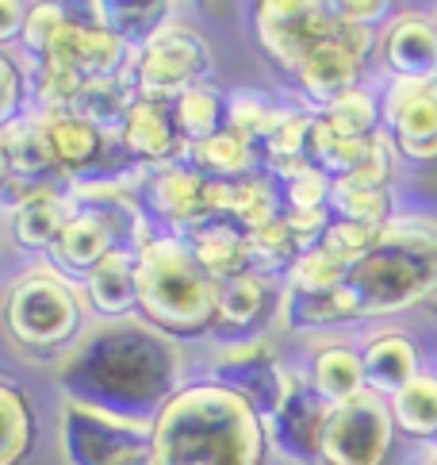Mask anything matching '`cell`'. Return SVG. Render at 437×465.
I'll return each mask as SVG.
<instances>
[{
    "label": "cell",
    "instance_id": "cell-1",
    "mask_svg": "<svg viewBox=\"0 0 437 465\" xmlns=\"http://www.w3.org/2000/svg\"><path fill=\"white\" fill-rule=\"evenodd\" d=\"M58 385L65 401L158 420V411L180 392V354L146 320H112L73 342L58 361Z\"/></svg>",
    "mask_w": 437,
    "mask_h": 465
},
{
    "label": "cell",
    "instance_id": "cell-2",
    "mask_svg": "<svg viewBox=\"0 0 437 465\" xmlns=\"http://www.w3.org/2000/svg\"><path fill=\"white\" fill-rule=\"evenodd\" d=\"M265 420L215 381L184 385L154 420V465H261Z\"/></svg>",
    "mask_w": 437,
    "mask_h": 465
},
{
    "label": "cell",
    "instance_id": "cell-3",
    "mask_svg": "<svg viewBox=\"0 0 437 465\" xmlns=\"http://www.w3.org/2000/svg\"><path fill=\"white\" fill-rule=\"evenodd\" d=\"M357 320H388L437 301V220L395 215L345 277Z\"/></svg>",
    "mask_w": 437,
    "mask_h": 465
},
{
    "label": "cell",
    "instance_id": "cell-4",
    "mask_svg": "<svg viewBox=\"0 0 437 465\" xmlns=\"http://www.w3.org/2000/svg\"><path fill=\"white\" fill-rule=\"evenodd\" d=\"M218 281L196 262L180 235H158L139 251V312L165 339L215 331Z\"/></svg>",
    "mask_w": 437,
    "mask_h": 465
},
{
    "label": "cell",
    "instance_id": "cell-5",
    "mask_svg": "<svg viewBox=\"0 0 437 465\" xmlns=\"http://www.w3.org/2000/svg\"><path fill=\"white\" fill-rule=\"evenodd\" d=\"M62 458L65 465H154V420L65 401Z\"/></svg>",
    "mask_w": 437,
    "mask_h": 465
},
{
    "label": "cell",
    "instance_id": "cell-6",
    "mask_svg": "<svg viewBox=\"0 0 437 465\" xmlns=\"http://www.w3.org/2000/svg\"><path fill=\"white\" fill-rule=\"evenodd\" d=\"M5 323L12 339L35 354L62 351L81 331V301L58 270H35L8 289Z\"/></svg>",
    "mask_w": 437,
    "mask_h": 465
},
{
    "label": "cell",
    "instance_id": "cell-7",
    "mask_svg": "<svg viewBox=\"0 0 437 465\" xmlns=\"http://www.w3.org/2000/svg\"><path fill=\"white\" fill-rule=\"evenodd\" d=\"M211 70V54L204 39L192 27L170 24L161 35L150 39L142 51H131L123 81L150 101H177L189 89L204 85V74Z\"/></svg>",
    "mask_w": 437,
    "mask_h": 465
},
{
    "label": "cell",
    "instance_id": "cell-8",
    "mask_svg": "<svg viewBox=\"0 0 437 465\" xmlns=\"http://www.w3.org/2000/svg\"><path fill=\"white\" fill-rule=\"evenodd\" d=\"M395 446L392 404L376 392H361L353 401L330 408L323 461L326 465H388Z\"/></svg>",
    "mask_w": 437,
    "mask_h": 465
},
{
    "label": "cell",
    "instance_id": "cell-9",
    "mask_svg": "<svg viewBox=\"0 0 437 465\" xmlns=\"http://www.w3.org/2000/svg\"><path fill=\"white\" fill-rule=\"evenodd\" d=\"M254 20L265 54L288 74H296L299 62L323 43L342 35V20L330 5H318V0H265L257 5Z\"/></svg>",
    "mask_w": 437,
    "mask_h": 465
},
{
    "label": "cell",
    "instance_id": "cell-10",
    "mask_svg": "<svg viewBox=\"0 0 437 465\" xmlns=\"http://www.w3.org/2000/svg\"><path fill=\"white\" fill-rule=\"evenodd\" d=\"M211 381L230 392H238L242 401L254 408L261 420L277 411L288 389V370L280 365L277 351L261 339H234L218 346L211 358Z\"/></svg>",
    "mask_w": 437,
    "mask_h": 465
},
{
    "label": "cell",
    "instance_id": "cell-11",
    "mask_svg": "<svg viewBox=\"0 0 437 465\" xmlns=\"http://www.w3.org/2000/svg\"><path fill=\"white\" fill-rule=\"evenodd\" d=\"M330 404L318 396L311 377L288 370V389L277 411L265 420V439L268 446L296 465H315L323 461V435H326Z\"/></svg>",
    "mask_w": 437,
    "mask_h": 465
},
{
    "label": "cell",
    "instance_id": "cell-12",
    "mask_svg": "<svg viewBox=\"0 0 437 465\" xmlns=\"http://www.w3.org/2000/svg\"><path fill=\"white\" fill-rule=\"evenodd\" d=\"M384 135L407 162H437V89L430 81H392L380 96Z\"/></svg>",
    "mask_w": 437,
    "mask_h": 465
},
{
    "label": "cell",
    "instance_id": "cell-13",
    "mask_svg": "<svg viewBox=\"0 0 437 465\" xmlns=\"http://www.w3.org/2000/svg\"><path fill=\"white\" fill-rule=\"evenodd\" d=\"M139 215V220H123V208H89L77 204L73 220L62 227V235L54 242V262L62 270L89 277L100 262H104L112 251H120V235H127L123 227H139L142 212H127Z\"/></svg>",
    "mask_w": 437,
    "mask_h": 465
},
{
    "label": "cell",
    "instance_id": "cell-14",
    "mask_svg": "<svg viewBox=\"0 0 437 465\" xmlns=\"http://www.w3.org/2000/svg\"><path fill=\"white\" fill-rule=\"evenodd\" d=\"M127 58L131 51L115 35H108L100 24L73 20L70 15L39 62H58V65H70L85 81H104V77H120L127 70Z\"/></svg>",
    "mask_w": 437,
    "mask_h": 465
},
{
    "label": "cell",
    "instance_id": "cell-15",
    "mask_svg": "<svg viewBox=\"0 0 437 465\" xmlns=\"http://www.w3.org/2000/svg\"><path fill=\"white\" fill-rule=\"evenodd\" d=\"M204 193H208V177L196 173L192 165H161V170L146 181L150 212L170 227H177L180 235H192V231L211 223Z\"/></svg>",
    "mask_w": 437,
    "mask_h": 465
},
{
    "label": "cell",
    "instance_id": "cell-16",
    "mask_svg": "<svg viewBox=\"0 0 437 465\" xmlns=\"http://www.w3.org/2000/svg\"><path fill=\"white\" fill-rule=\"evenodd\" d=\"M123 151L150 165H177V158L189 162V143L177 127V112L170 101H150L139 96L123 124Z\"/></svg>",
    "mask_w": 437,
    "mask_h": 465
},
{
    "label": "cell",
    "instance_id": "cell-17",
    "mask_svg": "<svg viewBox=\"0 0 437 465\" xmlns=\"http://www.w3.org/2000/svg\"><path fill=\"white\" fill-rule=\"evenodd\" d=\"M384 70L392 81H433L437 74V27L433 15L403 12L380 39Z\"/></svg>",
    "mask_w": 437,
    "mask_h": 465
},
{
    "label": "cell",
    "instance_id": "cell-18",
    "mask_svg": "<svg viewBox=\"0 0 437 465\" xmlns=\"http://www.w3.org/2000/svg\"><path fill=\"white\" fill-rule=\"evenodd\" d=\"M361 74H364V58L357 51H349L338 35L299 62V70L292 77H296V85L304 89L307 101L323 112L334 101H342L345 93L361 89Z\"/></svg>",
    "mask_w": 437,
    "mask_h": 465
},
{
    "label": "cell",
    "instance_id": "cell-19",
    "mask_svg": "<svg viewBox=\"0 0 437 465\" xmlns=\"http://www.w3.org/2000/svg\"><path fill=\"white\" fill-rule=\"evenodd\" d=\"M361 365L368 392L392 401L422 373V354H418V342L403 331H380L361 346Z\"/></svg>",
    "mask_w": 437,
    "mask_h": 465
},
{
    "label": "cell",
    "instance_id": "cell-20",
    "mask_svg": "<svg viewBox=\"0 0 437 465\" xmlns=\"http://www.w3.org/2000/svg\"><path fill=\"white\" fill-rule=\"evenodd\" d=\"M85 289L89 304L104 320H131V312H139V251L134 246L112 251L85 277Z\"/></svg>",
    "mask_w": 437,
    "mask_h": 465
},
{
    "label": "cell",
    "instance_id": "cell-21",
    "mask_svg": "<svg viewBox=\"0 0 437 465\" xmlns=\"http://www.w3.org/2000/svg\"><path fill=\"white\" fill-rule=\"evenodd\" d=\"M39 124H43V135L50 146V158H54L58 173H85L100 162V151H104V139L100 131L81 120L77 112H39Z\"/></svg>",
    "mask_w": 437,
    "mask_h": 465
},
{
    "label": "cell",
    "instance_id": "cell-22",
    "mask_svg": "<svg viewBox=\"0 0 437 465\" xmlns=\"http://www.w3.org/2000/svg\"><path fill=\"white\" fill-rule=\"evenodd\" d=\"M89 20L100 24L108 35L120 39L127 51H142V46L170 27L173 5H131V0H92Z\"/></svg>",
    "mask_w": 437,
    "mask_h": 465
},
{
    "label": "cell",
    "instance_id": "cell-23",
    "mask_svg": "<svg viewBox=\"0 0 437 465\" xmlns=\"http://www.w3.org/2000/svg\"><path fill=\"white\" fill-rule=\"evenodd\" d=\"M261 146L249 143L238 131L223 127L218 135H211L208 143L189 146V165L196 173H204L211 181H246V177H257V165H261Z\"/></svg>",
    "mask_w": 437,
    "mask_h": 465
},
{
    "label": "cell",
    "instance_id": "cell-24",
    "mask_svg": "<svg viewBox=\"0 0 437 465\" xmlns=\"http://www.w3.org/2000/svg\"><path fill=\"white\" fill-rule=\"evenodd\" d=\"M73 212H77V201L58 189L39 196V201H27L12 215V239L24 251H54L62 227L73 220Z\"/></svg>",
    "mask_w": 437,
    "mask_h": 465
},
{
    "label": "cell",
    "instance_id": "cell-25",
    "mask_svg": "<svg viewBox=\"0 0 437 465\" xmlns=\"http://www.w3.org/2000/svg\"><path fill=\"white\" fill-rule=\"evenodd\" d=\"M280 323L288 331H323L357 320V304H353L349 289L338 292H299L284 289L280 292Z\"/></svg>",
    "mask_w": 437,
    "mask_h": 465
},
{
    "label": "cell",
    "instance_id": "cell-26",
    "mask_svg": "<svg viewBox=\"0 0 437 465\" xmlns=\"http://www.w3.org/2000/svg\"><path fill=\"white\" fill-rule=\"evenodd\" d=\"M189 242V251L196 254V262L215 277H238L249 273V246H246V231H238L234 223H208L192 231V235H180Z\"/></svg>",
    "mask_w": 437,
    "mask_h": 465
},
{
    "label": "cell",
    "instance_id": "cell-27",
    "mask_svg": "<svg viewBox=\"0 0 437 465\" xmlns=\"http://www.w3.org/2000/svg\"><path fill=\"white\" fill-rule=\"evenodd\" d=\"M268 312V281L257 273H238L218 281V304H215V331L246 335L257 327Z\"/></svg>",
    "mask_w": 437,
    "mask_h": 465
},
{
    "label": "cell",
    "instance_id": "cell-28",
    "mask_svg": "<svg viewBox=\"0 0 437 465\" xmlns=\"http://www.w3.org/2000/svg\"><path fill=\"white\" fill-rule=\"evenodd\" d=\"M134 101H139V93H134L120 74V77H104V81H85L73 112L81 120H89L100 135H123V124H127Z\"/></svg>",
    "mask_w": 437,
    "mask_h": 465
},
{
    "label": "cell",
    "instance_id": "cell-29",
    "mask_svg": "<svg viewBox=\"0 0 437 465\" xmlns=\"http://www.w3.org/2000/svg\"><path fill=\"white\" fill-rule=\"evenodd\" d=\"M311 385L318 389V396L338 408L353 396L368 392L364 385V365H361V351H349V346H323L315 354V365H311Z\"/></svg>",
    "mask_w": 437,
    "mask_h": 465
},
{
    "label": "cell",
    "instance_id": "cell-30",
    "mask_svg": "<svg viewBox=\"0 0 437 465\" xmlns=\"http://www.w3.org/2000/svg\"><path fill=\"white\" fill-rule=\"evenodd\" d=\"M373 139H349L342 131H334L323 115H315L311 127V143H307V162L318 173H326L330 181H345L357 173V165L364 162Z\"/></svg>",
    "mask_w": 437,
    "mask_h": 465
},
{
    "label": "cell",
    "instance_id": "cell-31",
    "mask_svg": "<svg viewBox=\"0 0 437 465\" xmlns=\"http://www.w3.org/2000/svg\"><path fill=\"white\" fill-rule=\"evenodd\" d=\"M5 143H8V158H12V173L15 181H35V185H50V173H58L54 158H50V146L43 135V124L39 115L31 112L24 120H15L5 131Z\"/></svg>",
    "mask_w": 437,
    "mask_h": 465
},
{
    "label": "cell",
    "instance_id": "cell-32",
    "mask_svg": "<svg viewBox=\"0 0 437 465\" xmlns=\"http://www.w3.org/2000/svg\"><path fill=\"white\" fill-rule=\"evenodd\" d=\"M311 127H315V115L307 112H280L277 127L268 131V139L261 143V154L268 162V170H277L284 181L292 173L307 170V143H311Z\"/></svg>",
    "mask_w": 437,
    "mask_h": 465
},
{
    "label": "cell",
    "instance_id": "cell-33",
    "mask_svg": "<svg viewBox=\"0 0 437 465\" xmlns=\"http://www.w3.org/2000/svg\"><path fill=\"white\" fill-rule=\"evenodd\" d=\"M388 404H392L395 430H403L407 439H418V442L437 439V373L422 370Z\"/></svg>",
    "mask_w": 437,
    "mask_h": 465
},
{
    "label": "cell",
    "instance_id": "cell-34",
    "mask_svg": "<svg viewBox=\"0 0 437 465\" xmlns=\"http://www.w3.org/2000/svg\"><path fill=\"white\" fill-rule=\"evenodd\" d=\"M277 193L265 177H246V181H227V201H223V220L238 231H261L273 220H280Z\"/></svg>",
    "mask_w": 437,
    "mask_h": 465
},
{
    "label": "cell",
    "instance_id": "cell-35",
    "mask_svg": "<svg viewBox=\"0 0 437 465\" xmlns=\"http://www.w3.org/2000/svg\"><path fill=\"white\" fill-rule=\"evenodd\" d=\"M173 112H177V127H180V135L189 146L208 143L211 135H218V131L227 127V101L218 96L215 85H208V81L189 89L184 96H177Z\"/></svg>",
    "mask_w": 437,
    "mask_h": 465
},
{
    "label": "cell",
    "instance_id": "cell-36",
    "mask_svg": "<svg viewBox=\"0 0 437 465\" xmlns=\"http://www.w3.org/2000/svg\"><path fill=\"white\" fill-rule=\"evenodd\" d=\"M246 246H249V273H257L265 281L277 277V273L288 277L292 265L299 262V254H304L296 235H292V227L284 223V215L273 220L268 227H261V231H249Z\"/></svg>",
    "mask_w": 437,
    "mask_h": 465
},
{
    "label": "cell",
    "instance_id": "cell-37",
    "mask_svg": "<svg viewBox=\"0 0 437 465\" xmlns=\"http://www.w3.org/2000/svg\"><path fill=\"white\" fill-rule=\"evenodd\" d=\"M35 439V420L24 392L0 381V465H20Z\"/></svg>",
    "mask_w": 437,
    "mask_h": 465
},
{
    "label": "cell",
    "instance_id": "cell-38",
    "mask_svg": "<svg viewBox=\"0 0 437 465\" xmlns=\"http://www.w3.org/2000/svg\"><path fill=\"white\" fill-rule=\"evenodd\" d=\"M330 212L334 220H349L364 227H388L395 220L388 189H364V185H353V181H334Z\"/></svg>",
    "mask_w": 437,
    "mask_h": 465
},
{
    "label": "cell",
    "instance_id": "cell-39",
    "mask_svg": "<svg viewBox=\"0 0 437 465\" xmlns=\"http://www.w3.org/2000/svg\"><path fill=\"white\" fill-rule=\"evenodd\" d=\"M318 115H323L334 131H342V135H349V139H373V135H380V131H384L380 101L364 85L345 93L342 101H334L330 108H323Z\"/></svg>",
    "mask_w": 437,
    "mask_h": 465
},
{
    "label": "cell",
    "instance_id": "cell-40",
    "mask_svg": "<svg viewBox=\"0 0 437 465\" xmlns=\"http://www.w3.org/2000/svg\"><path fill=\"white\" fill-rule=\"evenodd\" d=\"M345 277H349V265H342L334 254H326L323 246H315V251L299 254V262L292 265L288 289H299V292H338V289H345Z\"/></svg>",
    "mask_w": 437,
    "mask_h": 465
},
{
    "label": "cell",
    "instance_id": "cell-41",
    "mask_svg": "<svg viewBox=\"0 0 437 465\" xmlns=\"http://www.w3.org/2000/svg\"><path fill=\"white\" fill-rule=\"evenodd\" d=\"M277 120H280V108H273L257 93H238L227 101V127L238 131V135H246L257 146L268 139V131L277 127Z\"/></svg>",
    "mask_w": 437,
    "mask_h": 465
},
{
    "label": "cell",
    "instance_id": "cell-42",
    "mask_svg": "<svg viewBox=\"0 0 437 465\" xmlns=\"http://www.w3.org/2000/svg\"><path fill=\"white\" fill-rule=\"evenodd\" d=\"M81 89H85V77H77L70 65L39 62V74H35L39 112H73Z\"/></svg>",
    "mask_w": 437,
    "mask_h": 465
},
{
    "label": "cell",
    "instance_id": "cell-43",
    "mask_svg": "<svg viewBox=\"0 0 437 465\" xmlns=\"http://www.w3.org/2000/svg\"><path fill=\"white\" fill-rule=\"evenodd\" d=\"M380 231L384 227H364V223H349V220H334L330 223V231H326V239H323V251L326 254H334L342 265H357L368 251L376 246V239H380Z\"/></svg>",
    "mask_w": 437,
    "mask_h": 465
},
{
    "label": "cell",
    "instance_id": "cell-44",
    "mask_svg": "<svg viewBox=\"0 0 437 465\" xmlns=\"http://www.w3.org/2000/svg\"><path fill=\"white\" fill-rule=\"evenodd\" d=\"M330 193H334V181L326 173H318L315 165H307V170H299L284 181V212L330 208Z\"/></svg>",
    "mask_w": 437,
    "mask_h": 465
},
{
    "label": "cell",
    "instance_id": "cell-45",
    "mask_svg": "<svg viewBox=\"0 0 437 465\" xmlns=\"http://www.w3.org/2000/svg\"><path fill=\"white\" fill-rule=\"evenodd\" d=\"M24 101H27L24 70L0 46V131H8L15 120H24Z\"/></svg>",
    "mask_w": 437,
    "mask_h": 465
},
{
    "label": "cell",
    "instance_id": "cell-46",
    "mask_svg": "<svg viewBox=\"0 0 437 465\" xmlns=\"http://www.w3.org/2000/svg\"><path fill=\"white\" fill-rule=\"evenodd\" d=\"M65 20H70V15H65L62 5H31V12H27V31H24L31 54L43 58V54L50 51V43H54V35L62 31Z\"/></svg>",
    "mask_w": 437,
    "mask_h": 465
},
{
    "label": "cell",
    "instance_id": "cell-47",
    "mask_svg": "<svg viewBox=\"0 0 437 465\" xmlns=\"http://www.w3.org/2000/svg\"><path fill=\"white\" fill-rule=\"evenodd\" d=\"M284 223L292 227V235L299 242V251H315V246H323L326 231L334 223V212L330 208H318V212H284Z\"/></svg>",
    "mask_w": 437,
    "mask_h": 465
},
{
    "label": "cell",
    "instance_id": "cell-48",
    "mask_svg": "<svg viewBox=\"0 0 437 465\" xmlns=\"http://www.w3.org/2000/svg\"><path fill=\"white\" fill-rule=\"evenodd\" d=\"M334 15H338L342 24H353V27H368L380 24L384 15L392 12V5H384V0H334Z\"/></svg>",
    "mask_w": 437,
    "mask_h": 465
},
{
    "label": "cell",
    "instance_id": "cell-49",
    "mask_svg": "<svg viewBox=\"0 0 437 465\" xmlns=\"http://www.w3.org/2000/svg\"><path fill=\"white\" fill-rule=\"evenodd\" d=\"M27 12L31 8L15 5V0H0V46L12 43V39H20L27 31Z\"/></svg>",
    "mask_w": 437,
    "mask_h": 465
},
{
    "label": "cell",
    "instance_id": "cell-50",
    "mask_svg": "<svg viewBox=\"0 0 437 465\" xmlns=\"http://www.w3.org/2000/svg\"><path fill=\"white\" fill-rule=\"evenodd\" d=\"M15 181L12 173V158H8V143H5V131H0V189H8Z\"/></svg>",
    "mask_w": 437,
    "mask_h": 465
},
{
    "label": "cell",
    "instance_id": "cell-51",
    "mask_svg": "<svg viewBox=\"0 0 437 465\" xmlns=\"http://www.w3.org/2000/svg\"><path fill=\"white\" fill-rule=\"evenodd\" d=\"M426 465H437V454H430V461H426Z\"/></svg>",
    "mask_w": 437,
    "mask_h": 465
},
{
    "label": "cell",
    "instance_id": "cell-52",
    "mask_svg": "<svg viewBox=\"0 0 437 465\" xmlns=\"http://www.w3.org/2000/svg\"><path fill=\"white\" fill-rule=\"evenodd\" d=\"M430 85H433V89H437V74H433V81H430Z\"/></svg>",
    "mask_w": 437,
    "mask_h": 465
},
{
    "label": "cell",
    "instance_id": "cell-53",
    "mask_svg": "<svg viewBox=\"0 0 437 465\" xmlns=\"http://www.w3.org/2000/svg\"><path fill=\"white\" fill-rule=\"evenodd\" d=\"M433 27H437V12H433Z\"/></svg>",
    "mask_w": 437,
    "mask_h": 465
}]
</instances>
